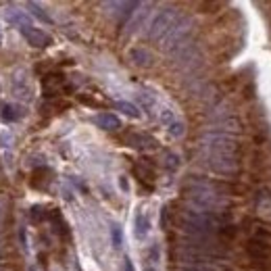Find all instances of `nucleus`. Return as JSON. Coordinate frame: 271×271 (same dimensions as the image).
<instances>
[{
    "instance_id": "nucleus-1",
    "label": "nucleus",
    "mask_w": 271,
    "mask_h": 271,
    "mask_svg": "<svg viewBox=\"0 0 271 271\" xmlns=\"http://www.w3.org/2000/svg\"><path fill=\"white\" fill-rule=\"evenodd\" d=\"M250 259L254 261V265L261 269H271V238L265 236H254L249 244H246Z\"/></svg>"
}]
</instances>
